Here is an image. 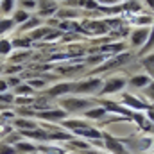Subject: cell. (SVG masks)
Returning a JSON list of instances; mask_svg holds the SVG:
<instances>
[{
    "label": "cell",
    "mask_w": 154,
    "mask_h": 154,
    "mask_svg": "<svg viewBox=\"0 0 154 154\" xmlns=\"http://www.w3.org/2000/svg\"><path fill=\"white\" fill-rule=\"evenodd\" d=\"M93 104L91 99H81V97H70V99H61V106L66 113L72 111H82Z\"/></svg>",
    "instance_id": "cell-1"
},
{
    "label": "cell",
    "mask_w": 154,
    "mask_h": 154,
    "mask_svg": "<svg viewBox=\"0 0 154 154\" xmlns=\"http://www.w3.org/2000/svg\"><path fill=\"white\" fill-rule=\"evenodd\" d=\"M100 86H102V79H99V77L74 82V93H95V91L99 93Z\"/></svg>",
    "instance_id": "cell-2"
},
{
    "label": "cell",
    "mask_w": 154,
    "mask_h": 154,
    "mask_svg": "<svg viewBox=\"0 0 154 154\" xmlns=\"http://www.w3.org/2000/svg\"><path fill=\"white\" fill-rule=\"evenodd\" d=\"M124 86H125V79H122V77H109L106 82H102V86L99 90V95H109V93L120 91Z\"/></svg>",
    "instance_id": "cell-3"
},
{
    "label": "cell",
    "mask_w": 154,
    "mask_h": 154,
    "mask_svg": "<svg viewBox=\"0 0 154 154\" xmlns=\"http://www.w3.org/2000/svg\"><path fill=\"white\" fill-rule=\"evenodd\" d=\"M131 54L129 52H122L120 56H116V57H113V59H109L108 63H104L102 66H99L95 72H104V70H109V68H116V66H122V65H125L127 61H131Z\"/></svg>",
    "instance_id": "cell-4"
},
{
    "label": "cell",
    "mask_w": 154,
    "mask_h": 154,
    "mask_svg": "<svg viewBox=\"0 0 154 154\" xmlns=\"http://www.w3.org/2000/svg\"><path fill=\"white\" fill-rule=\"evenodd\" d=\"M106 142H104V149H108L111 154H129L127 151H125V147L116 140V138H113L111 134H108V133H104V136H102Z\"/></svg>",
    "instance_id": "cell-5"
},
{
    "label": "cell",
    "mask_w": 154,
    "mask_h": 154,
    "mask_svg": "<svg viewBox=\"0 0 154 154\" xmlns=\"http://www.w3.org/2000/svg\"><path fill=\"white\" fill-rule=\"evenodd\" d=\"M68 115L65 109H45V111H34V116L43 118V120H50V122H61L65 116Z\"/></svg>",
    "instance_id": "cell-6"
},
{
    "label": "cell",
    "mask_w": 154,
    "mask_h": 154,
    "mask_svg": "<svg viewBox=\"0 0 154 154\" xmlns=\"http://www.w3.org/2000/svg\"><path fill=\"white\" fill-rule=\"evenodd\" d=\"M72 134H75V136H82V138H88V140H100V138L104 136L102 131H99V129H95V127H90V125L72 131Z\"/></svg>",
    "instance_id": "cell-7"
},
{
    "label": "cell",
    "mask_w": 154,
    "mask_h": 154,
    "mask_svg": "<svg viewBox=\"0 0 154 154\" xmlns=\"http://www.w3.org/2000/svg\"><path fill=\"white\" fill-rule=\"evenodd\" d=\"M122 99H124V104H125V106H129V108H133V109H136V111H143V109H151V108H152L151 104L142 102L140 99H136V97H133V95H129V93H124Z\"/></svg>",
    "instance_id": "cell-8"
},
{
    "label": "cell",
    "mask_w": 154,
    "mask_h": 154,
    "mask_svg": "<svg viewBox=\"0 0 154 154\" xmlns=\"http://www.w3.org/2000/svg\"><path fill=\"white\" fill-rule=\"evenodd\" d=\"M74 91V82H59L56 86H52L47 95L48 97H61V95H66V93H72Z\"/></svg>",
    "instance_id": "cell-9"
},
{
    "label": "cell",
    "mask_w": 154,
    "mask_h": 154,
    "mask_svg": "<svg viewBox=\"0 0 154 154\" xmlns=\"http://www.w3.org/2000/svg\"><path fill=\"white\" fill-rule=\"evenodd\" d=\"M151 36V29L147 27H140V29H134L133 34H131V45L133 47H140L143 41H147Z\"/></svg>",
    "instance_id": "cell-10"
},
{
    "label": "cell",
    "mask_w": 154,
    "mask_h": 154,
    "mask_svg": "<svg viewBox=\"0 0 154 154\" xmlns=\"http://www.w3.org/2000/svg\"><path fill=\"white\" fill-rule=\"evenodd\" d=\"M102 108H104L106 111L120 113V115H124L125 118H133V113H134V111H129V109H125V108L118 106V104H115V102H109V100H102Z\"/></svg>",
    "instance_id": "cell-11"
},
{
    "label": "cell",
    "mask_w": 154,
    "mask_h": 154,
    "mask_svg": "<svg viewBox=\"0 0 154 154\" xmlns=\"http://www.w3.org/2000/svg\"><path fill=\"white\" fill-rule=\"evenodd\" d=\"M13 124L18 131H27V129H36L38 127V124L34 120H29V118H16Z\"/></svg>",
    "instance_id": "cell-12"
},
{
    "label": "cell",
    "mask_w": 154,
    "mask_h": 154,
    "mask_svg": "<svg viewBox=\"0 0 154 154\" xmlns=\"http://www.w3.org/2000/svg\"><path fill=\"white\" fill-rule=\"evenodd\" d=\"M149 82H152V77H149V75H134L129 81V84L133 88H145Z\"/></svg>",
    "instance_id": "cell-13"
},
{
    "label": "cell",
    "mask_w": 154,
    "mask_h": 154,
    "mask_svg": "<svg viewBox=\"0 0 154 154\" xmlns=\"http://www.w3.org/2000/svg\"><path fill=\"white\" fill-rule=\"evenodd\" d=\"M39 25H41V18H29V20H25L23 23H22V32H27V31H34V29H38Z\"/></svg>",
    "instance_id": "cell-14"
},
{
    "label": "cell",
    "mask_w": 154,
    "mask_h": 154,
    "mask_svg": "<svg viewBox=\"0 0 154 154\" xmlns=\"http://www.w3.org/2000/svg\"><path fill=\"white\" fill-rule=\"evenodd\" d=\"M104 115H106V109H104L102 106H99V108H95V109L84 111V116H86V118H91V120H99V118H102Z\"/></svg>",
    "instance_id": "cell-15"
},
{
    "label": "cell",
    "mask_w": 154,
    "mask_h": 154,
    "mask_svg": "<svg viewBox=\"0 0 154 154\" xmlns=\"http://www.w3.org/2000/svg\"><path fill=\"white\" fill-rule=\"evenodd\" d=\"M14 149L20 151V152H36L38 151V147L34 143H25V142H16Z\"/></svg>",
    "instance_id": "cell-16"
},
{
    "label": "cell",
    "mask_w": 154,
    "mask_h": 154,
    "mask_svg": "<svg viewBox=\"0 0 154 154\" xmlns=\"http://www.w3.org/2000/svg\"><path fill=\"white\" fill-rule=\"evenodd\" d=\"M32 88L29 86V84H18L16 88H14V93L18 95V97H29V95H32Z\"/></svg>",
    "instance_id": "cell-17"
},
{
    "label": "cell",
    "mask_w": 154,
    "mask_h": 154,
    "mask_svg": "<svg viewBox=\"0 0 154 154\" xmlns=\"http://www.w3.org/2000/svg\"><path fill=\"white\" fill-rule=\"evenodd\" d=\"M29 18H31L29 13L23 11V9H18V11H14V14H13V22H14V23H23V22L29 20Z\"/></svg>",
    "instance_id": "cell-18"
},
{
    "label": "cell",
    "mask_w": 154,
    "mask_h": 154,
    "mask_svg": "<svg viewBox=\"0 0 154 154\" xmlns=\"http://www.w3.org/2000/svg\"><path fill=\"white\" fill-rule=\"evenodd\" d=\"M14 9V0H0V11L2 14H9Z\"/></svg>",
    "instance_id": "cell-19"
},
{
    "label": "cell",
    "mask_w": 154,
    "mask_h": 154,
    "mask_svg": "<svg viewBox=\"0 0 154 154\" xmlns=\"http://www.w3.org/2000/svg\"><path fill=\"white\" fill-rule=\"evenodd\" d=\"M16 23L13 22V18H0V34H4L5 31H11Z\"/></svg>",
    "instance_id": "cell-20"
},
{
    "label": "cell",
    "mask_w": 154,
    "mask_h": 154,
    "mask_svg": "<svg viewBox=\"0 0 154 154\" xmlns=\"http://www.w3.org/2000/svg\"><path fill=\"white\" fill-rule=\"evenodd\" d=\"M13 50V45L9 39H0V56H9Z\"/></svg>",
    "instance_id": "cell-21"
},
{
    "label": "cell",
    "mask_w": 154,
    "mask_h": 154,
    "mask_svg": "<svg viewBox=\"0 0 154 154\" xmlns=\"http://www.w3.org/2000/svg\"><path fill=\"white\" fill-rule=\"evenodd\" d=\"M125 45L124 43H115V45H104L102 52H124Z\"/></svg>",
    "instance_id": "cell-22"
},
{
    "label": "cell",
    "mask_w": 154,
    "mask_h": 154,
    "mask_svg": "<svg viewBox=\"0 0 154 154\" xmlns=\"http://www.w3.org/2000/svg\"><path fill=\"white\" fill-rule=\"evenodd\" d=\"M57 13V16L61 18V20H65V18H75L77 14V11H72V9H59V11H56Z\"/></svg>",
    "instance_id": "cell-23"
},
{
    "label": "cell",
    "mask_w": 154,
    "mask_h": 154,
    "mask_svg": "<svg viewBox=\"0 0 154 154\" xmlns=\"http://www.w3.org/2000/svg\"><path fill=\"white\" fill-rule=\"evenodd\" d=\"M131 22H133V23H140V25H145V27H147V25L151 27V25H152V16H140V18H133Z\"/></svg>",
    "instance_id": "cell-24"
},
{
    "label": "cell",
    "mask_w": 154,
    "mask_h": 154,
    "mask_svg": "<svg viewBox=\"0 0 154 154\" xmlns=\"http://www.w3.org/2000/svg\"><path fill=\"white\" fill-rule=\"evenodd\" d=\"M20 4H22V7H23V11H34L36 7H38V4H36V0H20Z\"/></svg>",
    "instance_id": "cell-25"
},
{
    "label": "cell",
    "mask_w": 154,
    "mask_h": 154,
    "mask_svg": "<svg viewBox=\"0 0 154 154\" xmlns=\"http://www.w3.org/2000/svg\"><path fill=\"white\" fill-rule=\"evenodd\" d=\"M47 32H48V29H36V31H31L29 39H31V41H32V39H39V38H43Z\"/></svg>",
    "instance_id": "cell-26"
},
{
    "label": "cell",
    "mask_w": 154,
    "mask_h": 154,
    "mask_svg": "<svg viewBox=\"0 0 154 154\" xmlns=\"http://www.w3.org/2000/svg\"><path fill=\"white\" fill-rule=\"evenodd\" d=\"M143 66L149 70V77H152V74H154V70H152V54H149L147 57H143Z\"/></svg>",
    "instance_id": "cell-27"
},
{
    "label": "cell",
    "mask_w": 154,
    "mask_h": 154,
    "mask_svg": "<svg viewBox=\"0 0 154 154\" xmlns=\"http://www.w3.org/2000/svg\"><path fill=\"white\" fill-rule=\"evenodd\" d=\"M38 151H43V152H47V154H65V151H61V149H57V147H38Z\"/></svg>",
    "instance_id": "cell-28"
},
{
    "label": "cell",
    "mask_w": 154,
    "mask_h": 154,
    "mask_svg": "<svg viewBox=\"0 0 154 154\" xmlns=\"http://www.w3.org/2000/svg\"><path fill=\"white\" fill-rule=\"evenodd\" d=\"M56 11H57V7H48V9H39L38 11V18H45V16H52V14H56Z\"/></svg>",
    "instance_id": "cell-29"
},
{
    "label": "cell",
    "mask_w": 154,
    "mask_h": 154,
    "mask_svg": "<svg viewBox=\"0 0 154 154\" xmlns=\"http://www.w3.org/2000/svg\"><path fill=\"white\" fill-rule=\"evenodd\" d=\"M0 154H18V151L7 143H0Z\"/></svg>",
    "instance_id": "cell-30"
},
{
    "label": "cell",
    "mask_w": 154,
    "mask_h": 154,
    "mask_svg": "<svg viewBox=\"0 0 154 154\" xmlns=\"http://www.w3.org/2000/svg\"><path fill=\"white\" fill-rule=\"evenodd\" d=\"M29 86L34 90V88H43L45 86V79H31L29 81Z\"/></svg>",
    "instance_id": "cell-31"
},
{
    "label": "cell",
    "mask_w": 154,
    "mask_h": 154,
    "mask_svg": "<svg viewBox=\"0 0 154 154\" xmlns=\"http://www.w3.org/2000/svg\"><path fill=\"white\" fill-rule=\"evenodd\" d=\"M0 102H4V104H11V102H14V97L11 95V93H0Z\"/></svg>",
    "instance_id": "cell-32"
},
{
    "label": "cell",
    "mask_w": 154,
    "mask_h": 154,
    "mask_svg": "<svg viewBox=\"0 0 154 154\" xmlns=\"http://www.w3.org/2000/svg\"><path fill=\"white\" fill-rule=\"evenodd\" d=\"M11 45H13V47H29V45H31V39L29 38L27 39H14Z\"/></svg>",
    "instance_id": "cell-33"
},
{
    "label": "cell",
    "mask_w": 154,
    "mask_h": 154,
    "mask_svg": "<svg viewBox=\"0 0 154 154\" xmlns=\"http://www.w3.org/2000/svg\"><path fill=\"white\" fill-rule=\"evenodd\" d=\"M5 82H7V88H9V86H14V88H16L18 84H22V81H20V77H11V79H7Z\"/></svg>",
    "instance_id": "cell-34"
},
{
    "label": "cell",
    "mask_w": 154,
    "mask_h": 154,
    "mask_svg": "<svg viewBox=\"0 0 154 154\" xmlns=\"http://www.w3.org/2000/svg\"><path fill=\"white\" fill-rule=\"evenodd\" d=\"M151 48H152V36H149V41L143 45V50L140 52V56H143L145 52H151Z\"/></svg>",
    "instance_id": "cell-35"
},
{
    "label": "cell",
    "mask_w": 154,
    "mask_h": 154,
    "mask_svg": "<svg viewBox=\"0 0 154 154\" xmlns=\"http://www.w3.org/2000/svg\"><path fill=\"white\" fill-rule=\"evenodd\" d=\"M84 7H88V9H99V2H95V0H84Z\"/></svg>",
    "instance_id": "cell-36"
},
{
    "label": "cell",
    "mask_w": 154,
    "mask_h": 154,
    "mask_svg": "<svg viewBox=\"0 0 154 154\" xmlns=\"http://www.w3.org/2000/svg\"><path fill=\"white\" fill-rule=\"evenodd\" d=\"M20 70H22V66H11V68H5L7 74H16V72H20Z\"/></svg>",
    "instance_id": "cell-37"
},
{
    "label": "cell",
    "mask_w": 154,
    "mask_h": 154,
    "mask_svg": "<svg viewBox=\"0 0 154 154\" xmlns=\"http://www.w3.org/2000/svg\"><path fill=\"white\" fill-rule=\"evenodd\" d=\"M95 2H100V4H104V5H113L118 0H95Z\"/></svg>",
    "instance_id": "cell-38"
},
{
    "label": "cell",
    "mask_w": 154,
    "mask_h": 154,
    "mask_svg": "<svg viewBox=\"0 0 154 154\" xmlns=\"http://www.w3.org/2000/svg\"><path fill=\"white\" fill-rule=\"evenodd\" d=\"M5 90H7V82H5L4 79H0V93H2V91H5Z\"/></svg>",
    "instance_id": "cell-39"
},
{
    "label": "cell",
    "mask_w": 154,
    "mask_h": 154,
    "mask_svg": "<svg viewBox=\"0 0 154 154\" xmlns=\"http://www.w3.org/2000/svg\"><path fill=\"white\" fill-rule=\"evenodd\" d=\"M145 93H147V95H149V99L152 100V82H149V90H147Z\"/></svg>",
    "instance_id": "cell-40"
},
{
    "label": "cell",
    "mask_w": 154,
    "mask_h": 154,
    "mask_svg": "<svg viewBox=\"0 0 154 154\" xmlns=\"http://www.w3.org/2000/svg\"><path fill=\"white\" fill-rule=\"evenodd\" d=\"M82 154H102V152H91V151L88 152V151H82Z\"/></svg>",
    "instance_id": "cell-41"
},
{
    "label": "cell",
    "mask_w": 154,
    "mask_h": 154,
    "mask_svg": "<svg viewBox=\"0 0 154 154\" xmlns=\"http://www.w3.org/2000/svg\"><path fill=\"white\" fill-rule=\"evenodd\" d=\"M145 2H147V5H149V7H152V0H145Z\"/></svg>",
    "instance_id": "cell-42"
},
{
    "label": "cell",
    "mask_w": 154,
    "mask_h": 154,
    "mask_svg": "<svg viewBox=\"0 0 154 154\" xmlns=\"http://www.w3.org/2000/svg\"><path fill=\"white\" fill-rule=\"evenodd\" d=\"M7 108H9V106H2V104H0V109H7Z\"/></svg>",
    "instance_id": "cell-43"
},
{
    "label": "cell",
    "mask_w": 154,
    "mask_h": 154,
    "mask_svg": "<svg viewBox=\"0 0 154 154\" xmlns=\"http://www.w3.org/2000/svg\"><path fill=\"white\" fill-rule=\"evenodd\" d=\"M2 70H4V68H2V66H0V72H2Z\"/></svg>",
    "instance_id": "cell-44"
}]
</instances>
